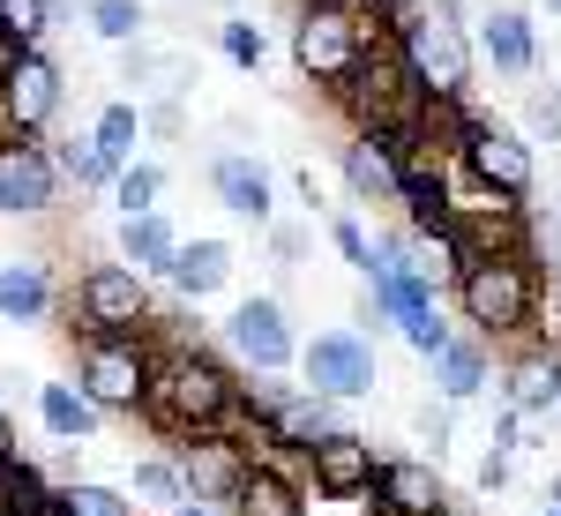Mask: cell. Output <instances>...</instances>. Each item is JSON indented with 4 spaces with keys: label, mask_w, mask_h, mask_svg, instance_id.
<instances>
[{
    "label": "cell",
    "mask_w": 561,
    "mask_h": 516,
    "mask_svg": "<svg viewBox=\"0 0 561 516\" xmlns=\"http://www.w3.org/2000/svg\"><path fill=\"white\" fill-rule=\"evenodd\" d=\"M142 420L173 442H195V434H232L240 420V375L203 352V344H158L150 359V389H142Z\"/></svg>",
    "instance_id": "1"
},
{
    "label": "cell",
    "mask_w": 561,
    "mask_h": 516,
    "mask_svg": "<svg viewBox=\"0 0 561 516\" xmlns=\"http://www.w3.org/2000/svg\"><path fill=\"white\" fill-rule=\"evenodd\" d=\"M457 314H465V337L479 344H524L539 322V255L531 248H494V255H465L457 277Z\"/></svg>",
    "instance_id": "2"
},
{
    "label": "cell",
    "mask_w": 561,
    "mask_h": 516,
    "mask_svg": "<svg viewBox=\"0 0 561 516\" xmlns=\"http://www.w3.org/2000/svg\"><path fill=\"white\" fill-rule=\"evenodd\" d=\"M389 45L404 60V76L420 90V105H465L472 90V38H465V8L434 0V8H397Z\"/></svg>",
    "instance_id": "3"
},
{
    "label": "cell",
    "mask_w": 561,
    "mask_h": 516,
    "mask_svg": "<svg viewBox=\"0 0 561 516\" xmlns=\"http://www.w3.org/2000/svg\"><path fill=\"white\" fill-rule=\"evenodd\" d=\"M150 359H158L150 330L83 337V352H76V389L98 404V420H135L142 412V389H150Z\"/></svg>",
    "instance_id": "4"
},
{
    "label": "cell",
    "mask_w": 561,
    "mask_h": 516,
    "mask_svg": "<svg viewBox=\"0 0 561 516\" xmlns=\"http://www.w3.org/2000/svg\"><path fill=\"white\" fill-rule=\"evenodd\" d=\"M457 165L472 172L479 195H502V203H524L531 187H539V150L524 142L517 128H502V121H465L457 135Z\"/></svg>",
    "instance_id": "5"
},
{
    "label": "cell",
    "mask_w": 561,
    "mask_h": 516,
    "mask_svg": "<svg viewBox=\"0 0 561 516\" xmlns=\"http://www.w3.org/2000/svg\"><path fill=\"white\" fill-rule=\"evenodd\" d=\"M150 285L135 277L128 262H90L76 277V330L83 337H128V330H150Z\"/></svg>",
    "instance_id": "6"
},
{
    "label": "cell",
    "mask_w": 561,
    "mask_h": 516,
    "mask_svg": "<svg viewBox=\"0 0 561 516\" xmlns=\"http://www.w3.org/2000/svg\"><path fill=\"white\" fill-rule=\"evenodd\" d=\"M300 375H307V397L322 404H352L382 382V352L367 330H322L314 344H300Z\"/></svg>",
    "instance_id": "7"
},
{
    "label": "cell",
    "mask_w": 561,
    "mask_h": 516,
    "mask_svg": "<svg viewBox=\"0 0 561 516\" xmlns=\"http://www.w3.org/2000/svg\"><path fill=\"white\" fill-rule=\"evenodd\" d=\"M367 53V23H359V8H300V23H293V60H300L307 83H345L352 60Z\"/></svg>",
    "instance_id": "8"
},
{
    "label": "cell",
    "mask_w": 561,
    "mask_h": 516,
    "mask_svg": "<svg viewBox=\"0 0 561 516\" xmlns=\"http://www.w3.org/2000/svg\"><path fill=\"white\" fill-rule=\"evenodd\" d=\"M60 98H68V83H60V68L45 60L38 45L0 60V128H8V142H31L38 128H53Z\"/></svg>",
    "instance_id": "9"
},
{
    "label": "cell",
    "mask_w": 561,
    "mask_h": 516,
    "mask_svg": "<svg viewBox=\"0 0 561 516\" xmlns=\"http://www.w3.org/2000/svg\"><path fill=\"white\" fill-rule=\"evenodd\" d=\"M225 352H232L248 375H285V367L300 359V330H293L285 300H270V293L240 300L225 314Z\"/></svg>",
    "instance_id": "10"
},
{
    "label": "cell",
    "mask_w": 561,
    "mask_h": 516,
    "mask_svg": "<svg viewBox=\"0 0 561 516\" xmlns=\"http://www.w3.org/2000/svg\"><path fill=\"white\" fill-rule=\"evenodd\" d=\"M248 465H255V457H248L240 434H195V442H180V457H173L187 502H210L217 516H225V502H232V486H240Z\"/></svg>",
    "instance_id": "11"
},
{
    "label": "cell",
    "mask_w": 561,
    "mask_h": 516,
    "mask_svg": "<svg viewBox=\"0 0 561 516\" xmlns=\"http://www.w3.org/2000/svg\"><path fill=\"white\" fill-rule=\"evenodd\" d=\"M300 465H307V479H314L322 502H367V486H375V465H382V457H375L367 434L337 427V434H322Z\"/></svg>",
    "instance_id": "12"
},
{
    "label": "cell",
    "mask_w": 561,
    "mask_h": 516,
    "mask_svg": "<svg viewBox=\"0 0 561 516\" xmlns=\"http://www.w3.org/2000/svg\"><path fill=\"white\" fill-rule=\"evenodd\" d=\"M502 404L517 420H554L561 412V344L554 337H524L502 367Z\"/></svg>",
    "instance_id": "13"
},
{
    "label": "cell",
    "mask_w": 561,
    "mask_h": 516,
    "mask_svg": "<svg viewBox=\"0 0 561 516\" xmlns=\"http://www.w3.org/2000/svg\"><path fill=\"white\" fill-rule=\"evenodd\" d=\"M367 509L375 516H449V494H442V472L427 457H382L375 486H367Z\"/></svg>",
    "instance_id": "14"
},
{
    "label": "cell",
    "mask_w": 561,
    "mask_h": 516,
    "mask_svg": "<svg viewBox=\"0 0 561 516\" xmlns=\"http://www.w3.org/2000/svg\"><path fill=\"white\" fill-rule=\"evenodd\" d=\"M60 203V172L45 142H0V210L8 217H45Z\"/></svg>",
    "instance_id": "15"
},
{
    "label": "cell",
    "mask_w": 561,
    "mask_h": 516,
    "mask_svg": "<svg viewBox=\"0 0 561 516\" xmlns=\"http://www.w3.org/2000/svg\"><path fill=\"white\" fill-rule=\"evenodd\" d=\"M420 150V135H352L345 142V187L352 203H397V165Z\"/></svg>",
    "instance_id": "16"
},
{
    "label": "cell",
    "mask_w": 561,
    "mask_h": 516,
    "mask_svg": "<svg viewBox=\"0 0 561 516\" xmlns=\"http://www.w3.org/2000/svg\"><path fill=\"white\" fill-rule=\"evenodd\" d=\"M232 270H240V255H232V240H180L173 262H165V285H173L180 300H210V293H225L232 285Z\"/></svg>",
    "instance_id": "17"
},
{
    "label": "cell",
    "mask_w": 561,
    "mask_h": 516,
    "mask_svg": "<svg viewBox=\"0 0 561 516\" xmlns=\"http://www.w3.org/2000/svg\"><path fill=\"white\" fill-rule=\"evenodd\" d=\"M479 53L494 60V76H531L539 68V31H531V15L524 8H486L479 15Z\"/></svg>",
    "instance_id": "18"
},
{
    "label": "cell",
    "mask_w": 561,
    "mask_h": 516,
    "mask_svg": "<svg viewBox=\"0 0 561 516\" xmlns=\"http://www.w3.org/2000/svg\"><path fill=\"white\" fill-rule=\"evenodd\" d=\"M434 367V397L442 404H472L479 389L494 382V344H479V337H449L442 352L427 359Z\"/></svg>",
    "instance_id": "19"
},
{
    "label": "cell",
    "mask_w": 561,
    "mask_h": 516,
    "mask_svg": "<svg viewBox=\"0 0 561 516\" xmlns=\"http://www.w3.org/2000/svg\"><path fill=\"white\" fill-rule=\"evenodd\" d=\"M210 187H217V203L232 217H255V225H270V210H277V187H270V172L248 158V150H225L210 165Z\"/></svg>",
    "instance_id": "20"
},
{
    "label": "cell",
    "mask_w": 561,
    "mask_h": 516,
    "mask_svg": "<svg viewBox=\"0 0 561 516\" xmlns=\"http://www.w3.org/2000/svg\"><path fill=\"white\" fill-rule=\"evenodd\" d=\"M225 516H307V486L293 472H277V465H248Z\"/></svg>",
    "instance_id": "21"
},
{
    "label": "cell",
    "mask_w": 561,
    "mask_h": 516,
    "mask_svg": "<svg viewBox=\"0 0 561 516\" xmlns=\"http://www.w3.org/2000/svg\"><path fill=\"white\" fill-rule=\"evenodd\" d=\"M45 314H53V277H45V262H31V255L0 262V322L31 330Z\"/></svg>",
    "instance_id": "22"
},
{
    "label": "cell",
    "mask_w": 561,
    "mask_h": 516,
    "mask_svg": "<svg viewBox=\"0 0 561 516\" xmlns=\"http://www.w3.org/2000/svg\"><path fill=\"white\" fill-rule=\"evenodd\" d=\"M38 427L53 434V442H68V449H76V442H98L105 420H98V404H90L76 382H38Z\"/></svg>",
    "instance_id": "23"
},
{
    "label": "cell",
    "mask_w": 561,
    "mask_h": 516,
    "mask_svg": "<svg viewBox=\"0 0 561 516\" xmlns=\"http://www.w3.org/2000/svg\"><path fill=\"white\" fill-rule=\"evenodd\" d=\"M173 248H180V232L165 225V210H150V217H121V262H128L142 285H150V277H165Z\"/></svg>",
    "instance_id": "24"
},
{
    "label": "cell",
    "mask_w": 561,
    "mask_h": 516,
    "mask_svg": "<svg viewBox=\"0 0 561 516\" xmlns=\"http://www.w3.org/2000/svg\"><path fill=\"white\" fill-rule=\"evenodd\" d=\"M90 142H98V158L121 172L135 165V142H142V105H128V98H113L98 121H90Z\"/></svg>",
    "instance_id": "25"
},
{
    "label": "cell",
    "mask_w": 561,
    "mask_h": 516,
    "mask_svg": "<svg viewBox=\"0 0 561 516\" xmlns=\"http://www.w3.org/2000/svg\"><path fill=\"white\" fill-rule=\"evenodd\" d=\"M128 83L135 90H158V98L173 105L180 90L195 83V68H187V53H150V45H128Z\"/></svg>",
    "instance_id": "26"
},
{
    "label": "cell",
    "mask_w": 561,
    "mask_h": 516,
    "mask_svg": "<svg viewBox=\"0 0 561 516\" xmlns=\"http://www.w3.org/2000/svg\"><path fill=\"white\" fill-rule=\"evenodd\" d=\"M53 516H135V502L105 479H68V486H53Z\"/></svg>",
    "instance_id": "27"
},
{
    "label": "cell",
    "mask_w": 561,
    "mask_h": 516,
    "mask_svg": "<svg viewBox=\"0 0 561 516\" xmlns=\"http://www.w3.org/2000/svg\"><path fill=\"white\" fill-rule=\"evenodd\" d=\"M0 516H53V486H45V472L38 465H8L0 472Z\"/></svg>",
    "instance_id": "28"
},
{
    "label": "cell",
    "mask_w": 561,
    "mask_h": 516,
    "mask_svg": "<svg viewBox=\"0 0 561 516\" xmlns=\"http://www.w3.org/2000/svg\"><path fill=\"white\" fill-rule=\"evenodd\" d=\"M128 502H135V509H165V516H173L180 502H187V486H180L173 457H142V465H135V486H128Z\"/></svg>",
    "instance_id": "29"
},
{
    "label": "cell",
    "mask_w": 561,
    "mask_h": 516,
    "mask_svg": "<svg viewBox=\"0 0 561 516\" xmlns=\"http://www.w3.org/2000/svg\"><path fill=\"white\" fill-rule=\"evenodd\" d=\"M83 23H90L105 45H142L150 8H142V0H83Z\"/></svg>",
    "instance_id": "30"
},
{
    "label": "cell",
    "mask_w": 561,
    "mask_h": 516,
    "mask_svg": "<svg viewBox=\"0 0 561 516\" xmlns=\"http://www.w3.org/2000/svg\"><path fill=\"white\" fill-rule=\"evenodd\" d=\"M53 31V0H0V53H31Z\"/></svg>",
    "instance_id": "31"
},
{
    "label": "cell",
    "mask_w": 561,
    "mask_h": 516,
    "mask_svg": "<svg viewBox=\"0 0 561 516\" xmlns=\"http://www.w3.org/2000/svg\"><path fill=\"white\" fill-rule=\"evenodd\" d=\"M105 195H113V210H121V217H150V210H158V195H165V172H158V165H121Z\"/></svg>",
    "instance_id": "32"
},
{
    "label": "cell",
    "mask_w": 561,
    "mask_h": 516,
    "mask_svg": "<svg viewBox=\"0 0 561 516\" xmlns=\"http://www.w3.org/2000/svg\"><path fill=\"white\" fill-rule=\"evenodd\" d=\"M53 172H60V180H76V187H113V165L98 158V142H90V135L60 142V150H53Z\"/></svg>",
    "instance_id": "33"
},
{
    "label": "cell",
    "mask_w": 561,
    "mask_h": 516,
    "mask_svg": "<svg viewBox=\"0 0 561 516\" xmlns=\"http://www.w3.org/2000/svg\"><path fill=\"white\" fill-rule=\"evenodd\" d=\"M524 142H561V83H539L524 98Z\"/></svg>",
    "instance_id": "34"
},
{
    "label": "cell",
    "mask_w": 561,
    "mask_h": 516,
    "mask_svg": "<svg viewBox=\"0 0 561 516\" xmlns=\"http://www.w3.org/2000/svg\"><path fill=\"white\" fill-rule=\"evenodd\" d=\"M330 240H337V255L352 262V270H359V277H367V270H375V240H367V225H359V217H330Z\"/></svg>",
    "instance_id": "35"
},
{
    "label": "cell",
    "mask_w": 561,
    "mask_h": 516,
    "mask_svg": "<svg viewBox=\"0 0 561 516\" xmlns=\"http://www.w3.org/2000/svg\"><path fill=\"white\" fill-rule=\"evenodd\" d=\"M217 45H225V60H232V68H262V53H270V45H262V31H255V23H240V15L217 31Z\"/></svg>",
    "instance_id": "36"
},
{
    "label": "cell",
    "mask_w": 561,
    "mask_h": 516,
    "mask_svg": "<svg viewBox=\"0 0 561 516\" xmlns=\"http://www.w3.org/2000/svg\"><path fill=\"white\" fill-rule=\"evenodd\" d=\"M494 449H502V457H517V449H531V420H517V412L502 404V420H494Z\"/></svg>",
    "instance_id": "37"
},
{
    "label": "cell",
    "mask_w": 561,
    "mask_h": 516,
    "mask_svg": "<svg viewBox=\"0 0 561 516\" xmlns=\"http://www.w3.org/2000/svg\"><path fill=\"white\" fill-rule=\"evenodd\" d=\"M420 442H434V457L449 449V404H420Z\"/></svg>",
    "instance_id": "38"
},
{
    "label": "cell",
    "mask_w": 561,
    "mask_h": 516,
    "mask_svg": "<svg viewBox=\"0 0 561 516\" xmlns=\"http://www.w3.org/2000/svg\"><path fill=\"white\" fill-rule=\"evenodd\" d=\"M502 486H510V457L486 449V457H479V494H502Z\"/></svg>",
    "instance_id": "39"
},
{
    "label": "cell",
    "mask_w": 561,
    "mask_h": 516,
    "mask_svg": "<svg viewBox=\"0 0 561 516\" xmlns=\"http://www.w3.org/2000/svg\"><path fill=\"white\" fill-rule=\"evenodd\" d=\"M15 465V420H8V404H0V472Z\"/></svg>",
    "instance_id": "40"
},
{
    "label": "cell",
    "mask_w": 561,
    "mask_h": 516,
    "mask_svg": "<svg viewBox=\"0 0 561 516\" xmlns=\"http://www.w3.org/2000/svg\"><path fill=\"white\" fill-rule=\"evenodd\" d=\"M173 516H217V509H210V502H180Z\"/></svg>",
    "instance_id": "41"
},
{
    "label": "cell",
    "mask_w": 561,
    "mask_h": 516,
    "mask_svg": "<svg viewBox=\"0 0 561 516\" xmlns=\"http://www.w3.org/2000/svg\"><path fill=\"white\" fill-rule=\"evenodd\" d=\"M547 509H561V472H554V479H547Z\"/></svg>",
    "instance_id": "42"
},
{
    "label": "cell",
    "mask_w": 561,
    "mask_h": 516,
    "mask_svg": "<svg viewBox=\"0 0 561 516\" xmlns=\"http://www.w3.org/2000/svg\"><path fill=\"white\" fill-rule=\"evenodd\" d=\"M307 8H359V0H307Z\"/></svg>",
    "instance_id": "43"
},
{
    "label": "cell",
    "mask_w": 561,
    "mask_h": 516,
    "mask_svg": "<svg viewBox=\"0 0 561 516\" xmlns=\"http://www.w3.org/2000/svg\"><path fill=\"white\" fill-rule=\"evenodd\" d=\"M554 322H561V285H554Z\"/></svg>",
    "instance_id": "44"
},
{
    "label": "cell",
    "mask_w": 561,
    "mask_h": 516,
    "mask_svg": "<svg viewBox=\"0 0 561 516\" xmlns=\"http://www.w3.org/2000/svg\"><path fill=\"white\" fill-rule=\"evenodd\" d=\"M547 8H554V15H561V0H547Z\"/></svg>",
    "instance_id": "45"
},
{
    "label": "cell",
    "mask_w": 561,
    "mask_h": 516,
    "mask_svg": "<svg viewBox=\"0 0 561 516\" xmlns=\"http://www.w3.org/2000/svg\"><path fill=\"white\" fill-rule=\"evenodd\" d=\"M539 516H561V509H539Z\"/></svg>",
    "instance_id": "46"
},
{
    "label": "cell",
    "mask_w": 561,
    "mask_h": 516,
    "mask_svg": "<svg viewBox=\"0 0 561 516\" xmlns=\"http://www.w3.org/2000/svg\"><path fill=\"white\" fill-rule=\"evenodd\" d=\"M554 420H561V412H554Z\"/></svg>",
    "instance_id": "47"
}]
</instances>
